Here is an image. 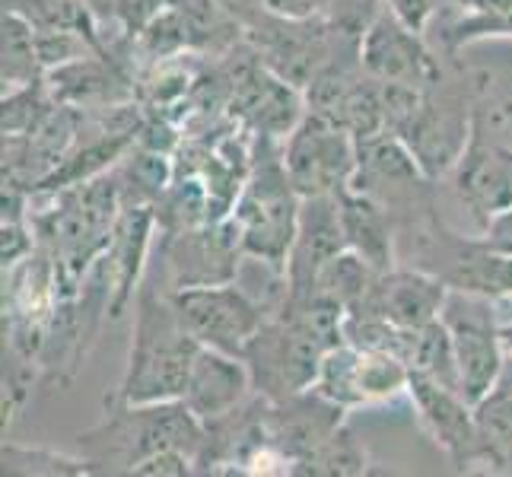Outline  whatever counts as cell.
Here are the masks:
<instances>
[{
    "label": "cell",
    "instance_id": "obj_1",
    "mask_svg": "<svg viewBox=\"0 0 512 477\" xmlns=\"http://www.w3.org/2000/svg\"><path fill=\"white\" fill-rule=\"evenodd\" d=\"M201 347L204 344L175 312L169 290L156 293L153 287H140L134 306V341L112 404L182 401Z\"/></svg>",
    "mask_w": 512,
    "mask_h": 477
},
{
    "label": "cell",
    "instance_id": "obj_2",
    "mask_svg": "<svg viewBox=\"0 0 512 477\" xmlns=\"http://www.w3.org/2000/svg\"><path fill=\"white\" fill-rule=\"evenodd\" d=\"M207 423L185 401L156 404H112V414L99 427L77 436V446L90 458L96 474H131L134 465L163 449H182L201 462Z\"/></svg>",
    "mask_w": 512,
    "mask_h": 477
},
{
    "label": "cell",
    "instance_id": "obj_3",
    "mask_svg": "<svg viewBox=\"0 0 512 477\" xmlns=\"http://www.w3.org/2000/svg\"><path fill=\"white\" fill-rule=\"evenodd\" d=\"M299 207H303V198L296 194L284 166V140L255 134L249 179L229 217L239 229L242 252L287 268L299 226Z\"/></svg>",
    "mask_w": 512,
    "mask_h": 477
},
{
    "label": "cell",
    "instance_id": "obj_4",
    "mask_svg": "<svg viewBox=\"0 0 512 477\" xmlns=\"http://www.w3.org/2000/svg\"><path fill=\"white\" fill-rule=\"evenodd\" d=\"M439 318H443L452 334L462 395L471 404H478L503 382L506 363H509L503 334L497 328V318H493L490 296L468 293V290H449V299Z\"/></svg>",
    "mask_w": 512,
    "mask_h": 477
},
{
    "label": "cell",
    "instance_id": "obj_5",
    "mask_svg": "<svg viewBox=\"0 0 512 477\" xmlns=\"http://www.w3.org/2000/svg\"><path fill=\"white\" fill-rule=\"evenodd\" d=\"M284 166L299 198H338L357 172V137L306 112L284 137Z\"/></svg>",
    "mask_w": 512,
    "mask_h": 477
},
{
    "label": "cell",
    "instance_id": "obj_6",
    "mask_svg": "<svg viewBox=\"0 0 512 477\" xmlns=\"http://www.w3.org/2000/svg\"><path fill=\"white\" fill-rule=\"evenodd\" d=\"M474 121H478V109H468L465 93L439 80L423 90L417 109L395 134L411 147L420 169L436 182L462 159L474 134Z\"/></svg>",
    "mask_w": 512,
    "mask_h": 477
},
{
    "label": "cell",
    "instance_id": "obj_7",
    "mask_svg": "<svg viewBox=\"0 0 512 477\" xmlns=\"http://www.w3.org/2000/svg\"><path fill=\"white\" fill-rule=\"evenodd\" d=\"M411 366L395 353L366 350L350 341L331 347L322 360L319 379L312 388H319L325 398L341 404L344 411L366 408V404H385L395 398H408Z\"/></svg>",
    "mask_w": 512,
    "mask_h": 477
},
{
    "label": "cell",
    "instance_id": "obj_8",
    "mask_svg": "<svg viewBox=\"0 0 512 477\" xmlns=\"http://www.w3.org/2000/svg\"><path fill=\"white\" fill-rule=\"evenodd\" d=\"M169 296L175 312L182 315L185 328L194 338L204 347L233 353V357H242L249 341L258 334V328L268 322V312L236 280L210 284V287L172 290Z\"/></svg>",
    "mask_w": 512,
    "mask_h": 477
},
{
    "label": "cell",
    "instance_id": "obj_9",
    "mask_svg": "<svg viewBox=\"0 0 512 477\" xmlns=\"http://www.w3.org/2000/svg\"><path fill=\"white\" fill-rule=\"evenodd\" d=\"M357 51H360L363 70L369 77H376L379 83L427 90V86L443 80V67H439L433 51L423 42V32L404 23L392 7L382 4V0L360 32Z\"/></svg>",
    "mask_w": 512,
    "mask_h": 477
},
{
    "label": "cell",
    "instance_id": "obj_10",
    "mask_svg": "<svg viewBox=\"0 0 512 477\" xmlns=\"http://www.w3.org/2000/svg\"><path fill=\"white\" fill-rule=\"evenodd\" d=\"M242 255L245 252L233 220L204 223L194 229H182V233H166L163 271L169 277V293L236 280Z\"/></svg>",
    "mask_w": 512,
    "mask_h": 477
},
{
    "label": "cell",
    "instance_id": "obj_11",
    "mask_svg": "<svg viewBox=\"0 0 512 477\" xmlns=\"http://www.w3.org/2000/svg\"><path fill=\"white\" fill-rule=\"evenodd\" d=\"M433 179L420 169L411 147L392 131L357 140V172L350 188L385 204L392 214L414 210L430 194Z\"/></svg>",
    "mask_w": 512,
    "mask_h": 477
},
{
    "label": "cell",
    "instance_id": "obj_12",
    "mask_svg": "<svg viewBox=\"0 0 512 477\" xmlns=\"http://www.w3.org/2000/svg\"><path fill=\"white\" fill-rule=\"evenodd\" d=\"M408 398L423 433L443 449L458 471H474L478 465V430H474V404L455 388L430 376L411 373Z\"/></svg>",
    "mask_w": 512,
    "mask_h": 477
},
{
    "label": "cell",
    "instance_id": "obj_13",
    "mask_svg": "<svg viewBox=\"0 0 512 477\" xmlns=\"http://www.w3.org/2000/svg\"><path fill=\"white\" fill-rule=\"evenodd\" d=\"M452 185L458 201H462L471 217L484 229L500 210L512 207V159L503 147L487 144L484 140V121L478 115L474 121V134L462 159L455 163Z\"/></svg>",
    "mask_w": 512,
    "mask_h": 477
},
{
    "label": "cell",
    "instance_id": "obj_14",
    "mask_svg": "<svg viewBox=\"0 0 512 477\" xmlns=\"http://www.w3.org/2000/svg\"><path fill=\"white\" fill-rule=\"evenodd\" d=\"M344 249L347 242L341 229L338 198H303L296 239L287 258V280H290L287 299L312 296L322 271L328 268V261L338 258Z\"/></svg>",
    "mask_w": 512,
    "mask_h": 477
},
{
    "label": "cell",
    "instance_id": "obj_15",
    "mask_svg": "<svg viewBox=\"0 0 512 477\" xmlns=\"http://www.w3.org/2000/svg\"><path fill=\"white\" fill-rule=\"evenodd\" d=\"M449 290L452 287L446 280L427 268H392L376 277V287L369 293L366 306L357 312H373L382 315L385 322L414 331L443 315Z\"/></svg>",
    "mask_w": 512,
    "mask_h": 477
},
{
    "label": "cell",
    "instance_id": "obj_16",
    "mask_svg": "<svg viewBox=\"0 0 512 477\" xmlns=\"http://www.w3.org/2000/svg\"><path fill=\"white\" fill-rule=\"evenodd\" d=\"M233 109L252 134L277 140H284L306 115L303 99H299V86H293L264 64L249 67L245 74L236 77Z\"/></svg>",
    "mask_w": 512,
    "mask_h": 477
},
{
    "label": "cell",
    "instance_id": "obj_17",
    "mask_svg": "<svg viewBox=\"0 0 512 477\" xmlns=\"http://www.w3.org/2000/svg\"><path fill=\"white\" fill-rule=\"evenodd\" d=\"M249 395H255V388H252V376L245 360L233 357V353L214 350V347H201L191 369V379L185 385V395H182L188 408L204 423H210L242 408V404L249 401Z\"/></svg>",
    "mask_w": 512,
    "mask_h": 477
},
{
    "label": "cell",
    "instance_id": "obj_18",
    "mask_svg": "<svg viewBox=\"0 0 512 477\" xmlns=\"http://www.w3.org/2000/svg\"><path fill=\"white\" fill-rule=\"evenodd\" d=\"M338 210H341V229L347 249L353 255H360L379 274L392 271L395 268L392 210L357 188H347L338 194Z\"/></svg>",
    "mask_w": 512,
    "mask_h": 477
},
{
    "label": "cell",
    "instance_id": "obj_19",
    "mask_svg": "<svg viewBox=\"0 0 512 477\" xmlns=\"http://www.w3.org/2000/svg\"><path fill=\"white\" fill-rule=\"evenodd\" d=\"M478 465L487 474H512V388L497 385L474 404Z\"/></svg>",
    "mask_w": 512,
    "mask_h": 477
},
{
    "label": "cell",
    "instance_id": "obj_20",
    "mask_svg": "<svg viewBox=\"0 0 512 477\" xmlns=\"http://www.w3.org/2000/svg\"><path fill=\"white\" fill-rule=\"evenodd\" d=\"M4 93L26 90L45 80V64L39 51V32L26 13L4 7V64H0Z\"/></svg>",
    "mask_w": 512,
    "mask_h": 477
},
{
    "label": "cell",
    "instance_id": "obj_21",
    "mask_svg": "<svg viewBox=\"0 0 512 477\" xmlns=\"http://www.w3.org/2000/svg\"><path fill=\"white\" fill-rule=\"evenodd\" d=\"M484 39H512V0H452L446 45L458 51Z\"/></svg>",
    "mask_w": 512,
    "mask_h": 477
},
{
    "label": "cell",
    "instance_id": "obj_22",
    "mask_svg": "<svg viewBox=\"0 0 512 477\" xmlns=\"http://www.w3.org/2000/svg\"><path fill=\"white\" fill-rule=\"evenodd\" d=\"M4 474L7 477H86L96 474L93 462L80 455H67V452H55V449H26L16 443H4Z\"/></svg>",
    "mask_w": 512,
    "mask_h": 477
},
{
    "label": "cell",
    "instance_id": "obj_23",
    "mask_svg": "<svg viewBox=\"0 0 512 477\" xmlns=\"http://www.w3.org/2000/svg\"><path fill=\"white\" fill-rule=\"evenodd\" d=\"M369 471V458L366 449L353 439L347 427L334 433L325 446L315 449L309 458L296 465L293 474H328V477H353V474H366Z\"/></svg>",
    "mask_w": 512,
    "mask_h": 477
},
{
    "label": "cell",
    "instance_id": "obj_24",
    "mask_svg": "<svg viewBox=\"0 0 512 477\" xmlns=\"http://www.w3.org/2000/svg\"><path fill=\"white\" fill-rule=\"evenodd\" d=\"M182 0H112L115 7V23L118 29L128 35V39H137L150 23L160 20L163 13H169L172 7H179Z\"/></svg>",
    "mask_w": 512,
    "mask_h": 477
},
{
    "label": "cell",
    "instance_id": "obj_25",
    "mask_svg": "<svg viewBox=\"0 0 512 477\" xmlns=\"http://www.w3.org/2000/svg\"><path fill=\"white\" fill-rule=\"evenodd\" d=\"M382 4L392 7L404 23L414 26L417 32H423L430 26V20L439 10V0H382Z\"/></svg>",
    "mask_w": 512,
    "mask_h": 477
},
{
    "label": "cell",
    "instance_id": "obj_26",
    "mask_svg": "<svg viewBox=\"0 0 512 477\" xmlns=\"http://www.w3.org/2000/svg\"><path fill=\"white\" fill-rule=\"evenodd\" d=\"M481 239L490 245L493 252L512 255V207L500 210V214L481 229Z\"/></svg>",
    "mask_w": 512,
    "mask_h": 477
},
{
    "label": "cell",
    "instance_id": "obj_27",
    "mask_svg": "<svg viewBox=\"0 0 512 477\" xmlns=\"http://www.w3.org/2000/svg\"><path fill=\"white\" fill-rule=\"evenodd\" d=\"M264 10L284 20H309L315 16V0H264Z\"/></svg>",
    "mask_w": 512,
    "mask_h": 477
},
{
    "label": "cell",
    "instance_id": "obj_28",
    "mask_svg": "<svg viewBox=\"0 0 512 477\" xmlns=\"http://www.w3.org/2000/svg\"><path fill=\"white\" fill-rule=\"evenodd\" d=\"M503 334V347H506V357H509V363H512V322L500 331Z\"/></svg>",
    "mask_w": 512,
    "mask_h": 477
},
{
    "label": "cell",
    "instance_id": "obj_29",
    "mask_svg": "<svg viewBox=\"0 0 512 477\" xmlns=\"http://www.w3.org/2000/svg\"><path fill=\"white\" fill-rule=\"evenodd\" d=\"M500 385L512 388V363H506V373H503V382H500Z\"/></svg>",
    "mask_w": 512,
    "mask_h": 477
},
{
    "label": "cell",
    "instance_id": "obj_30",
    "mask_svg": "<svg viewBox=\"0 0 512 477\" xmlns=\"http://www.w3.org/2000/svg\"><path fill=\"white\" fill-rule=\"evenodd\" d=\"M506 153H509V159H512V150H506Z\"/></svg>",
    "mask_w": 512,
    "mask_h": 477
}]
</instances>
